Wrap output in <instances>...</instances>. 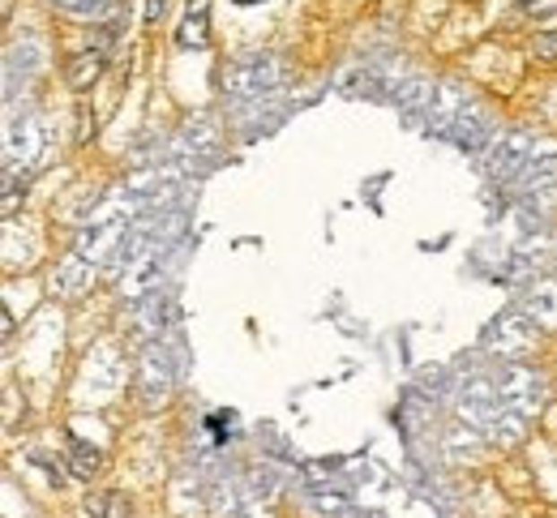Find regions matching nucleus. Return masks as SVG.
Segmentation results:
<instances>
[{
  "mask_svg": "<svg viewBox=\"0 0 557 518\" xmlns=\"http://www.w3.org/2000/svg\"><path fill=\"white\" fill-rule=\"evenodd\" d=\"M270 82H279V60L262 56V52L240 56L228 69V77H223V86H228L231 95H249V91H262V86H270Z\"/></svg>",
  "mask_w": 557,
  "mask_h": 518,
  "instance_id": "obj_1",
  "label": "nucleus"
},
{
  "mask_svg": "<svg viewBox=\"0 0 557 518\" xmlns=\"http://www.w3.org/2000/svg\"><path fill=\"white\" fill-rule=\"evenodd\" d=\"M176 43L180 47H206L211 43V0H189L185 18L176 26Z\"/></svg>",
  "mask_w": 557,
  "mask_h": 518,
  "instance_id": "obj_2",
  "label": "nucleus"
},
{
  "mask_svg": "<svg viewBox=\"0 0 557 518\" xmlns=\"http://www.w3.org/2000/svg\"><path fill=\"white\" fill-rule=\"evenodd\" d=\"M99 73H103V47L82 52V56L69 60V65H65V86H69V91H91L99 82Z\"/></svg>",
  "mask_w": 557,
  "mask_h": 518,
  "instance_id": "obj_3",
  "label": "nucleus"
},
{
  "mask_svg": "<svg viewBox=\"0 0 557 518\" xmlns=\"http://www.w3.org/2000/svg\"><path fill=\"white\" fill-rule=\"evenodd\" d=\"M65 459H69V471H74L77 480H95L99 467H103V454H99V445L82 442V437H69V450H65Z\"/></svg>",
  "mask_w": 557,
  "mask_h": 518,
  "instance_id": "obj_4",
  "label": "nucleus"
},
{
  "mask_svg": "<svg viewBox=\"0 0 557 518\" xmlns=\"http://www.w3.org/2000/svg\"><path fill=\"white\" fill-rule=\"evenodd\" d=\"M86 514L91 518H134V505L125 493H95L86 501Z\"/></svg>",
  "mask_w": 557,
  "mask_h": 518,
  "instance_id": "obj_5",
  "label": "nucleus"
},
{
  "mask_svg": "<svg viewBox=\"0 0 557 518\" xmlns=\"http://www.w3.org/2000/svg\"><path fill=\"white\" fill-rule=\"evenodd\" d=\"M532 52H536L540 60H557V30H540V35L532 39Z\"/></svg>",
  "mask_w": 557,
  "mask_h": 518,
  "instance_id": "obj_6",
  "label": "nucleus"
},
{
  "mask_svg": "<svg viewBox=\"0 0 557 518\" xmlns=\"http://www.w3.org/2000/svg\"><path fill=\"white\" fill-rule=\"evenodd\" d=\"M0 214H4V219L18 214V185H13V172L4 176V202H0Z\"/></svg>",
  "mask_w": 557,
  "mask_h": 518,
  "instance_id": "obj_7",
  "label": "nucleus"
},
{
  "mask_svg": "<svg viewBox=\"0 0 557 518\" xmlns=\"http://www.w3.org/2000/svg\"><path fill=\"white\" fill-rule=\"evenodd\" d=\"M163 18V0H146V22H159Z\"/></svg>",
  "mask_w": 557,
  "mask_h": 518,
  "instance_id": "obj_8",
  "label": "nucleus"
},
{
  "mask_svg": "<svg viewBox=\"0 0 557 518\" xmlns=\"http://www.w3.org/2000/svg\"><path fill=\"white\" fill-rule=\"evenodd\" d=\"M236 4H262V0H236Z\"/></svg>",
  "mask_w": 557,
  "mask_h": 518,
  "instance_id": "obj_9",
  "label": "nucleus"
},
{
  "mask_svg": "<svg viewBox=\"0 0 557 518\" xmlns=\"http://www.w3.org/2000/svg\"><path fill=\"white\" fill-rule=\"evenodd\" d=\"M523 4H527V9H532V4H536V0H523Z\"/></svg>",
  "mask_w": 557,
  "mask_h": 518,
  "instance_id": "obj_10",
  "label": "nucleus"
}]
</instances>
